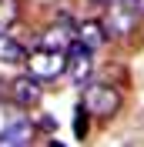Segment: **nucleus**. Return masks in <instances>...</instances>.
I'll use <instances>...</instances> for the list:
<instances>
[{"label": "nucleus", "instance_id": "8", "mask_svg": "<svg viewBox=\"0 0 144 147\" xmlns=\"http://www.w3.org/2000/svg\"><path fill=\"white\" fill-rule=\"evenodd\" d=\"M30 137H34V127H30V120L24 117L20 124H14L7 134H0V147H17V144H27Z\"/></svg>", "mask_w": 144, "mask_h": 147}, {"label": "nucleus", "instance_id": "7", "mask_svg": "<svg viewBox=\"0 0 144 147\" xmlns=\"http://www.w3.org/2000/svg\"><path fill=\"white\" fill-rule=\"evenodd\" d=\"M10 90H14V100L20 104V107H34V104H40V97H44V90H40V80L37 77H17V80L10 84Z\"/></svg>", "mask_w": 144, "mask_h": 147}, {"label": "nucleus", "instance_id": "10", "mask_svg": "<svg viewBox=\"0 0 144 147\" xmlns=\"http://www.w3.org/2000/svg\"><path fill=\"white\" fill-rule=\"evenodd\" d=\"M20 60H24V47L3 30L0 34V64H20Z\"/></svg>", "mask_w": 144, "mask_h": 147}, {"label": "nucleus", "instance_id": "11", "mask_svg": "<svg viewBox=\"0 0 144 147\" xmlns=\"http://www.w3.org/2000/svg\"><path fill=\"white\" fill-rule=\"evenodd\" d=\"M17 13H20V7H17V0H0V34L17 20Z\"/></svg>", "mask_w": 144, "mask_h": 147}, {"label": "nucleus", "instance_id": "15", "mask_svg": "<svg viewBox=\"0 0 144 147\" xmlns=\"http://www.w3.org/2000/svg\"><path fill=\"white\" fill-rule=\"evenodd\" d=\"M124 3H134V0H124Z\"/></svg>", "mask_w": 144, "mask_h": 147}, {"label": "nucleus", "instance_id": "1", "mask_svg": "<svg viewBox=\"0 0 144 147\" xmlns=\"http://www.w3.org/2000/svg\"><path fill=\"white\" fill-rule=\"evenodd\" d=\"M24 60H27V74L30 77H37L40 84H50V80H57V77L64 74V67H67V50L34 47Z\"/></svg>", "mask_w": 144, "mask_h": 147}, {"label": "nucleus", "instance_id": "3", "mask_svg": "<svg viewBox=\"0 0 144 147\" xmlns=\"http://www.w3.org/2000/svg\"><path fill=\"white\" fill-rule=\"evenodd\" d=\"M104 27H107V37H131L137 30V7L134 3H124V0H114L107 10V20H104Z\"/></svg>", "mask_w": 144, "mask_h": 147}, {"label": "nucleus", "instance_id": "6", "mask_svg": "<svg viewBox=\"0 0 144 147\" xmlns=\"http://www.w3.org/2000/svg\"><path fill=\"white\" fill-rule=\"evenodd\" d=\"M74 40L84 44L87 50L104 47L107 44V27H104V20H81V24L74 27Z\"/></svg>", "mask_w": 144, "mask_h": 147}, {"label": "nucleus", "instance_id": "5", "mask_svg": "<svg viewBox=\"0 0 144 147\" xmlns=\"http://www.w3.org/2000/svg\"><path fill=\"white\" fill-rule=\"evenodd\" d=\"M90 70H94L90 50H87L84 44H77V40H74V44L67 47V67H64V74H67L74 84H87V80H90Z\"/></svg>", "mask_w": 144, "mask_h": 147}, {"label": "nucleus", "instance_id": "9", "mask_svg": "<svg viewBox=\"0 0 144 147\" xmlns=\"http://www.w3.org/2000/svg\"><path fill=\"white\" fill-rule=\"evenodd\" d=\"M27 117V114H24V107H20L17 100H0V134H7L10 127H14V124H20V120Z\"/></svg>", "mask_w": 144, "mask_h": 147}, {"label": "nucleus", "instance_id": "13", "mask_svg": "<svg viewBox=\"0 0 144 147\" xmlns=\"http://www.w3.org/2000/svg\"><path fill=\"white\" fill-rule=\"evenodd\" d=\"M134 7H137V13L144 17V0H134Z\"/></svg>", "mask_w": 144, "mask_h": 147}, {"label": "nucleus", "instance_id": "14", "mask_svg": "<svg viewBox=\"0 0 144 147\" xmlns=\"http://www.w3.org/2000/svg\"><path fill=\"white\" fill-rule=\"evenodd\" d=\"M94 3H101V7H111V3H114V0H94Z\"/></svg>", "mask_w": 144, "mask_h": 147}, {"label": "nucleus", "instance_id": "12", "mask_svg": "<svg viewBox=\"0 0 144 147\" xmlns=\"http://www.w3.org/2000/svg\"><path fill=\"white\" fill-rule=\"evenodd\" d=\"M87 117H90V110L84 104H77V110H74V134L77 137H87Z\"/></svg>", "mask_w": 144, "mask_h": 147}, {"label": "nucleus", "instance_id": "4", "mask_svg": "<svg viewBox=\"0 0 144 147\" xmlns=\"http://www.w3.org/2000/svg\"><path fill=\"white\" fill-rule=\"evenodd\" d=\"M74 24L71 20V13H57L54 17V24L40 34V44L37 47H47V50H67V47L74 44Z\"/></svg>", "mask_w": 144, "mask_h": 147}, {"label": "nucleus", "instance_id": "2", "mask_svg": "<svg viewBox=\"0 0 144 147\" xmlns=\"http://www.w3.org/2000/svg\"><path fill=\"white\" fill-rule=\"evenodd\" d=\"M81 104L94 114V117H114L117 114V107H121V94L114 90V87H107V84H90L87 90H84V97H81Z\"/></svg>", "mask_w": 144, "mask_h": 147}]
</instances>
